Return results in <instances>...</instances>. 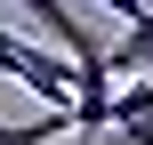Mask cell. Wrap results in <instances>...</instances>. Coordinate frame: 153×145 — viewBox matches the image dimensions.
<instances>
[{
  "label": "cell",
  "mask_w": 153,
  "mask_h": 145,
  "mask_svg": "<svg viewBox=\"0 0 153 145\" xmlns=\"http://www.w3.org/2000/svg\"><path fill=\"white\" fill-rule=\"evenodd\" d=\"M0 73L24 81V97H40V113H65V121H73V65H65V57H48V48L0 32Z\"/></svg>",
  "instance_id": "cell-1"
},
{
  "label": "cell",
  "mask_w": 153,
  "mask_h": 145,
  "mask_svg": "<svg viewBox=\"0 0 153 145\" xmlns=\"http://www.w3.org/2000/svg\"><path fill=\"white\" fill-rule=\"evenodd\" d=\"M16 8H24V16H32L40 32H56L65 65H97V57H105V48H97V40H89V32L73 24V8H65V0H16Z\"/></svg>",
  "instance_id": "cell-2"
},
{
  "label": "cell",
  "mask_w": 153,
  "mask_h": 145,
  "mask_svg": "<svg viewBox=\"0 0 153 145\" xmlns=\"http://www.w3.org/2000/svg\"><path fill=\"white\" fill-rule=\"evenodd\" d=\"M105 73H113V89H121V81H145V73H153V8L121 24V40L105 48Z\"/></svg>",
  "instance_id": "cell-3"
},
{
  "label": "cell",
  "mask_w": 153,
  "mask_h": 145,
  "mask_svg": "<svg viewBox=\"0 0 153 145\" xmlns=\"http://www.w3.org/2000/svg\"><path fill=\"white\" fill-rule=\"evenodd\" d=\"M145 113H153V73L113 89V121H105V129H129V121H145Z\"/></svg>",
  "instance_id": "cell-4"
},
{
  "label": "cell",
  "mask_w": 153,
  "mask_h": 145,
  "mask_svg": "<svg viewBox=\"0 0 153 145\" xmlns=\"http://www.w3.org/2000/svg\"><path fill=\"white\" fill-rule=\"evenodd\" d=\"M65 129H73L65 113H40V121H0V145H56Z\"/></svg>",
  "instance_id": "cell-5"
},
{
  "label": "cell",
  "mask_w": 153,
  "mask_h": 145,
  "mask_svg": "<svg viewBox=\"0 0 153 145\" xmlns=\"http://www.w3.org/2000/svg\"><path fill=\"white\" fill-rule=\"evenodd\" d=\"M97 8H113L121 24H129V16H145V0H97Z\"/></svg>",
  "instance_id": "cell-6"
},
{
  "label": "cell",
  "mask_w": 153,
  "mask_h": 145,
  "mask_svg": "<svg viewBox=\"0 0 153 145\" xmlns=\"http://www.w3.org/2000/svg\"><path fill=\"white\" fill-rule=\"evenodd\" d=\"M145 8H153V0H145Z\"/></svg>",
  "instance_id": "cell-7"
}]
</instances>
